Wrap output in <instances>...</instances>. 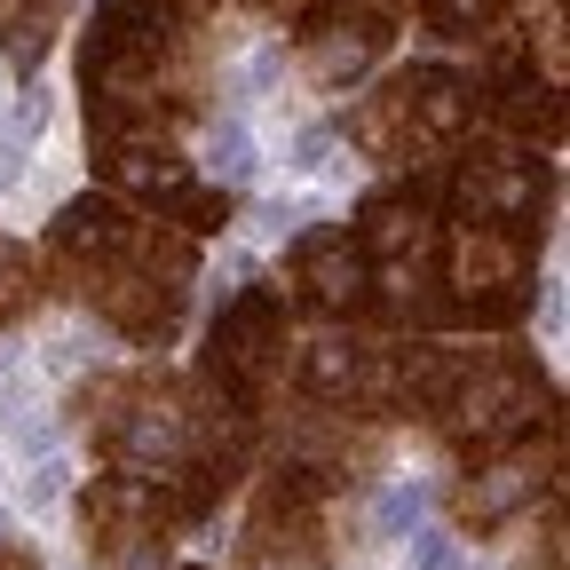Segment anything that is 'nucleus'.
Here are the masks:
<instances>
[{"label":"nucleus","mask_w":570,"mask_h":570,"mask_svg":"<svg viewBox=\"0 0 570 570\" xmlns=\"http://www.w3.org/2000/svg\"><path fill=\"white\" fill-rule=\"evenodd\" d=\"M17 183V151H9V142H0V190H9Z\"/></svg>","instance_id":"nucleus-9"},{"label":"nucleus","mask_w":570,"mask_h":570,"mask_svg":"<svg viewBox=\"0 0 570 570\" xmlns=\"http://www.w3.org/2000/svg\"><path fill=\"white\" fill-rule=\"evenodd\" d=\"M0 570H24V562H0Z\"/></svg>","instance_id":"nucleus-11"},{"label":"nucleus","mask_w":570,"mask_h":570,"mask_svg":"<svg viewBox=\"0 0 570 570\" xmlns=\"http://www.w3.org/2000/svg\"><path fill=\"white\" fill-rule=\"evenodd\" d=\"M254 9H269V17H277V9H302V0H254Z\"/></svg>","instance_id":"nucleus-10"},{"label":"nucleus","mask_w":570,"mask_h":570,"mask_svg":"<svg viewBox=\"0 0 570 570\" xmlns=\"http://www.w3.org/2000/svg\"><path fill=\"white\" fill-rule=\"evenodd\" d=\"M246 167H254V159H246V135H238V127H230V135H214V175L246 183Z\"/></svg>","instance_id":"nucleus-8"},{"label":"nucleus","mask_w":570,"mask_h":570,"mask_svg":"<svg viewBox=\"0 0 570 570\" xmlns=\"http://www.w3.org/2000/svg\"><path fill=\"white\" fill-rule=\"evenodd\" d=\"M302 269H309L317 302H348L356 294V254L348 246H302Z\"/></svg>","instance_id":"nucleus-4"},{"label":"nucleus","mask_w":570,"mask_h":570,"mask_svg":"<svg viewBox=\"0 0 570 570\" xmlns=\"http://www.w3.org/2000/svg\"><path fill=\"white\" fill-rule=\"evenodd\" d=\"M0 539H9V523H0Z\"/></svg>","instance_id":"nucleus-12"},{"label":"nucleus","mask_w":570,"mask_h":570,"mask_svg":"<svg viewBox=\"0 0 570 570\" xmlns=\"http://www.w3.org/2000/svg\"><path fill=\"white\" fill-rule=\"evenodd\" d=\"M63 483H71V468H63V460H40V468H32V483H24V499H32V508H56Z\"/></svg>","instance_id":"nucleus-7"},{"label":"nucleus","mask_w":570,"mask_h":570,"mask_svg":"<svg viewBox=\"0 0 570 570\" xmlns=\"http://www.w3.org/2000/svg\"><path fill=\"white\" fill-rule=\"evenodd\" d=\"M499 17H508V0H420V24L436 40H483Z\"/></svg>","instance_id":"nucleus-3"},{"label":"nucleus","mask_w":570,"mask_h":570,"mask_svg":"<svg viewBox=\"0 0 570 570\" xmlns=\"http://www.w3.org/2000/svg\"><path fill=\"white\" fill-rule=\"evenodd\" d=\"M71 9V0H9V17H0V48H9V63H40L48 40H56V17Z\"/></svg>","instance_id":"nucleus-2"},{"label":"nucleus","mask_w":570,"mask_h":570,"mask_svg":"<svg viewBox=\"0 0 570 570\" xmlns=\"http://www.w3.org/2000/svg\"><path fill=\"white\" fill-rule=\"evenodd\" d=\"M412 562H420V570H460L452 531H412Z\"/></svg>","instance_id":"nucleus-6"},{"label":"nucleus","mask_w":570,"mask_h":570,"mask_svg":"<svg viewBox=\"0 0 570 570\" xmlns=\"http://www.w3.org/2000/svg\"><path fill=\"white\" fill-rule=\"evenodd\" d=\"M396 9H404V0H325V9L302 24V56H309V71H317L325 88L356 80V71H365V63L389 48Z\"/></svg>","instance_id":"nucleus-1"},{"label":"nucleus","mask_w":570,"mask_h":570,"mask_svg":"<svg viewBox=\"0 0 570 570\" xmlns=\"http://www.w3.org/2000/svg\"><path fill=\"white\" fill-rule=\"evenodd\" d=\"M420 508H428V491H420V483H396V491L381 499V539L412 531V523H420Z\"/></svg>","instance_id":"nucleus-5"}]
</instances>
